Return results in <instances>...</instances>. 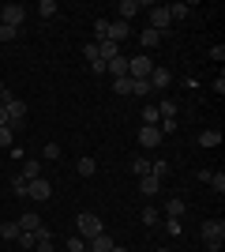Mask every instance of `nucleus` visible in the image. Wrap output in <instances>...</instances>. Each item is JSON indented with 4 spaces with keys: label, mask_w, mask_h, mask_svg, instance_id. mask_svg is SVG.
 Listing matches in <instances>:
<instances>
[{
    "label": "nucleus",
    "mask_w": 225,
    "mask_h": 252,
    "mask_svg": "<svg viewBox=\"0 0 225 252\" xmlns=\"http://www.w3.org/2000/svg\"><path fill=\"white\" fill-rule=\"evenodd\" d=\"M158 226L169 233V237H180V233H184V222H180V219H161Z\"/></svg>",
    "instance_id": "nucleus-21"
},
{
    "label": "nucleus",
    "mask_w": 225,
    "mask_h": 252,
    "mask_svg": "<svg viewBox=\"0 0 225 252\" xmlns=\"http://www.w3.org/2000/svg\"><path fill=\"white\" fill-rule=\"evenodd\" d=\"M0 147H11V128L0 125Z\"/></svg>",
    "instance_id": "nucleus-39"
},
{
    "label": "nucleus",
    "mask_w": 225,
    "mask_h": 252,
    "mask_svg": "<svg viewBox=\"0 0 225 252\" xmlns=\"http://www.w3.org/2000/svg\"><path fill=\"white\" fill-rule=\"evenodd\" d=\"M143 125H154V128L161 125V113H158V105H154V102L143 105Z\"/></svg>",
    "instance_id": "nucleus-19"
},
{
    "label": "nucleus",
    "mask_w": 225,
    "mask_h": 252,
    "mask_svg": "<svg viewBox=\"0 0 225 252\" xmlns=\"http://www.w3.org/2000/svg\"><path fill=\"white\" fill-rule=\"evenodd\" d=\"M165 11H169V19L176 23V19H188V11H192V8H188V4H165Z\"/></svg>",
    "instance_id": "nucleus-24"
},
{
    "label": "nucleus",
    "mask_w": 225,
    "mask_h": 252,
    "mask_svg": "<svg viewBox=\"0 0 225 252\" xmlns=\"http://www.w3.org/2000/svg\"><path fill=\"white\" fill-rule=\"evenodd\" d=\"M83 57H86L90 64H94V61H101V57H98V45H94V42H86V45H83Z\"/></svg>",
    "instance_id": "nucleus-37"
},
{
    "label": "nucleus",
    "mask_w": 225,
    "mask_h": 252,
    "mask_svg": "<svg viewBox=\"0 0 225 252\" xmlns=\"http://www.w3.org/2000/svg\"><path fill=\"white\" fill-rule=\"evenodd\" d=\"M143 8H150V0H120V4H117V11H120V19H124V23H131V15L143 11Z\"/></svg>",
    "instance_id": "nucleus-11"
},
{
    "label": "nucleus",
    "mask_w": 225,
    "mask_h": 252,
    "mask_svg": "<svg viewBox=\"0 0 225 252\" xmlns=\"http://www.w3.org/2000/svg\"><path fill=\"white\" fill-rule=\"evenodd\" d=\"M56 11H60V8H56V0H42V4H38V15H42V19H53Z\"/></svg>",
    "instance_id": "nucleus-26"
},
{
    "label": "nucleus",
    "mask_w": 225,
    "mask_h": 252,
    "mask_svg": "<svg viewBox=\"0 0 225 252\" xmlns=\"http://www.w3.org/2000/svg\"><path fill=\"white\" fill-rule=\"evenodd\" d=\"M139 192L147 196V200H150V196H158V192H161V181L147 173V177H139Z\"/></svg>",
    "instance_id": "nucleus-15"
},
{
    "label": "nucleus",
    "mask_w": 225,
    "mask_h": 252,
    "mask_svg": "<svg viewBox=\"0 0 225 252\" xmlns=\"http://www.w3.org/2000/svg\"><path fill=\"white\" fill-rule=\"evenodd\" d=\"M158 113H161V121H165V117H176V102H158Z\"/></svg>",
    "instance_id": "nucleus-33"
},
{
    "label": "nucleus",
    "mask_w": 225,
    "mask_h": 252,
    "mask_svg": "<svg viewBox=\"0 0 225 252\" xmlns=\"http://www.w3.org/2000/svg\"><path fill=\"white\" fill-rule=\"evenodd\" d=\"M210 189L222 196V192H225V173H210Z\"/></svg>",
    "instance_id": "nucleus-34"
},
{
    "label": "nucleus",
    "mask_w": 225,
    "mask_h": 252,
    "mask_svg": "<svg viewBox=\"0 0 225 252\" xmlns=\"http://www.w3.org/2000/svg\"><path fill=\"white\" fill-rule=\"evenodd\" d=\"M15 38H19V31H15V27H4V23H0V42H15Z\"/></svg>",
    "instance_id": "nucleus-35"
},
{
    "label": "nucleus",
    "mask_w": 225,
    "mask_h": 252,
    "mask_svg": "<svg viewBox=\"0 0 225 252\" xmlns=\"http://www.w3.org/2000/svg\"><path fill=\"white\" fill-rule=\"evenodd\" d=\"M113 252H128V249H124V245H113Z\"/></svg>",
    "instance_id": "nucleus-43"
},
{
    "label": "nucleus",
    "mask_w": 225,
    "mask_h": 252,
    "mask_svg": "<svg viewBox=\"0 0 225 252\" xmlns=\"http://www.w3.org/2000/svg\"><path fill=\"white\" fill-rule=\"evenodd\" d=\"M38 226H42V219H38L34 211H26V215H23V219H19V230H23V233H34V230H38Z\"/></svg>",
    "instance_id": "nucleus-20"
},
{
    "label": "nucleus",
    "mask_w": 225,
    "mask_h": 252,
    "mask_svg": "<svg viewBox=\"0 0 225 252\" xmlns=\"http://www.w3.org/2000/svg\"><path fill=\"white\" fill-rule=\"evenodd\" d=\"M11 192H15V196H26V177H11Z\"/></svg>",
    "instance_id": "nucleus-32"
},
{
    "label": "nucleus",
    "mask_w": 225,
    "mask_h": 252,
    "mask_svg": "<svg viewBox=\"0 0 225 252\" xmlns=\"http://www.w3.org/2000/svg\"><path fill=\"white\" fill-rule=\"evenodd\" d=\"M158 42H161V34H158V31H150V27L139 34V45H143V49H154Z\"/></svg>",
    "instance_id": "nucleus-22"
},
{
    "label": "nucleus",
    "mask_w": 225,
    "mask_h": 252,
    "mask_svg": "<svg viewBox=\"0 0 225 252\" xmlns=\"http://www.w3.org/2000/svg\"><path fill=\"white\" fill-rule=\"evenodd\" d=\"M98 45V57H101V61H113V57H120V45L117 42H109V38H105V42H94Z\"/></svg>",
    "instance_id": "nucleus-17"
},
{
    "label": "nucleus",
    "mask_w": 225,
    "mask_h": 252,
    "mask_svg": "<svg viewBox=\"0 0 225 252\" xmlns=\"http://www.w3.org/2000/svg\"><path fill=\"white\" fill-rule=\"evenodd\" d=\"M131 94H135V98H150L154 91H150V83H147V79H131Z\"/></svg>",
    "instance_id": "nucleus-25"
},
{
    "label": "nucleus",
    "mask_w": 225,
    "mask_h": 252,
    "mask_svg": "<svg viewBox=\"0 0 225 252\" xmlns=\"http://www.w3.org/2000/svg\"><path fill=\"white\" fill-rule=\"evenodd\" d=\"M131 169H135L139 177H147V173H150V162H147V158H135V162H131Z\"/></svg>",
    "instance_id": "nucleus-36"
},
{
    "label": "nucleus",
    "mask_w": 225,
    "mask_h": 252,
    "mask_svg": "<svg viewBox=\"0 0 225 252\" xmlns=\"http://www.w3.org/2000/svg\"><path fill=\"white\" fill-rule=\"evenodd\" d=\"M68 252H86V241L83 237H68Z\"/></svg>",
    "instance_id": "nucleus-38"
},
{
    "label": "nucleus",
    "mask_w": 225,
    "mask_h": 252,
    "mask_svg": "<svg viewBox=\"0 0 225 252\" xmlns=\"http://www.w3.org/2000/svg\"><path fill=\"white\" fill-rule=\"evenodd\" d=\"M19 222H4V226H0V237H4V241H19Z\"/></svg>",
    "instance_id": "nucleus-23"
},
{
    "label": "nucleus",
    "mask_w": 225,
    "mask_h": 252,
    "mask_svg": "<svg viewBox=\"0 0 225 252\" xmlns=\"http://www.w3.org/2000/svg\"><path fill=\"white\" fill-rule=\"evenodd\" d=\"M199 237L206 241V252H222V241H225V222L222 219H210L199 226Z\"/></svg>",
    "instance_id": "nucleus-2"
},
{
    "label": "nucleus",
    "mask_w": 225,
    "mask_h": 252,
    "mask_svg": "<svg viewBox=\"0 0 225 252\" xmlns=\"http://www.w3.org/2000/svg\"><path fill=\"white\" fill-rule=\"evenodd\" d=\"M23 19H26V8H23V4H4V8H0V23H4V27H15V31H19Z\"/></svg>",
    "instance_id": "nucleus-6"
},
{
    "label": "nucleus",
    "mask_w": 225,
    "mask_h": 252,
    "mask_svg": "<svg viewBox=\"0 0 225 252\" xmlns=\"http://www.w3.org/2000/svg\"><path fill=\"white\" fill-rule=\"evenodd\" d=\"M34 249H38V252H56V249H53V237H49V241H38Z\"/></svg>",
    "instance_id": "nucleus-41"
},
{
    "label": "nucleus",
    "mask_w": 225,
    "mask_h": 252,
    "mask_svg": "<svg viewBox=\"0 0 225 252\" xmlns=\"http://www.w3.org/2000/svg\"><path fill=\"white\" fill-rule=\"evenodd\" d=\"M42 158H45V162H56V158H60V143H45V147H42Z\"/></svg>",
    "instance_id": "nucleus-29"
},
{
    "label": "nucleus",
    "mask_w": 225,
    "mask_h": 252,
    "mask_svg": "<svg viewBox=\"0 0 225 252\" xmlns=\"http://www.w3.org/2000/svg\"><path fill=\"white\" fill-rule=\"evenodd\" d=\"M150 72H154V61H150L147 53H139V57L128 61V75L131 79H150Z\"/></svg>",
    "instance_id": "nucleus-4"
},
{
    "label": "nucleus",
    "mask_w": 225,
    "mask_h": 252,
    "mask_svg": "<svg viewBox=\"0 0 225 252\" xmlns=\"http://www.w3.org/2000/svg\"><path fill=\"white\" fill-rule=\"evenodd\" d=\"M38 166H42V162H23V177H26V181L42 177V173H38Z\"/></svg>",
    "instance_id": "nucleus-31"
},
{
    "label": "nucleus",
    "mask_w": 225,
    "mask_h": 252,
    "mask_svg": "<svg viewBox=\"0 0 225 252\" xmlns=\"http://www.w3.org/2000/svg\"><path fill=\"white\" fill-rule=\"evenodd\" d=\"M26 196L38 200V203H45V200H53V185L45 177H34V181H26Z\"/></svg>",
    "instance_id": "nucleus-5"
},
{
    "label": "nucleus",
    "mask_w": 225,
    "mask_h": 252,
    "mask_svg": "<svg viewBox=\"0 0 225 252\" xmlns=\"http://www.w3.org/2000/svg\"><path fill=\"white\" fill-rule=\"evenodd\" d=\"M94 34H98V42H105L109 38V19H94Z\"/></svg>",
    "instance_id": "nucleus-30"
},
{
    "label": "nucleus",
    "mask_w": 225,
    "mask_h": 252,
    "mask_svg": "<svg viewBox=\"0 0 225 252\" xmlns=\"http://www.w3.org/2000/svg\"><path fill=\"white\" fill-rule=\"evenodd\" d=\"M139 219L147 222V226H158V222H161V219H158V207H154V203H147V207H143V215H139Z\"/></svg>",
    "instance_id": "nucleus-27"
},
{
    "label": "nucleus",
    "mask_w": 225,
    "mask_h": 252,
    "mask_svg": "<svg viewBox=\"0 0 225 252\" xmlns=\"http://www.w3.org/2000/svg\"><path fill=\"white\" fill-rule=\"evenodd\" d=\"M19 245H23V249H34V245H38V237H34V233H19Z\"/></svg>",
    "instance_id": "nucleus-40"
},
{
    "label": "nucleus",
    "mask_w": 225,
    "mask_h": 252,
    "mask_svg": "<svg viewBox=\"0 0 225 252\" xmlns=\"http://www.w3.org/2000/svg\"><path fill=\"white\" fill-rule=\"evenodd\" d=\"M147 83H150V91H165V87L173 83V72H169V68H158V64H154V72H150Z\"/></svg>",
    "instance_id": "nucleus-10"
},
{
    "label": "nucleus",
    "mask_w": 225,
    "mask_h": 252,
    "mask_svg": "<svg viewBox=\"0 0 225 252\" xmlns=\"http://www.w3.org/2000/svg\"><path fill=\"white\" fill-rule=\"evenodd\" d=\"M0 102H4V109H8V128H11V132L26 125V102H19V98L8 94V91H4V98H0Z\"/></svg>",
    "instance_id": "nucleus-3"
},
{
    "label": "nucleus",
    "mask_w": 225,
    "mask_h": 252,
    "mask_svg": "<svg viewBox=\"0 0 225 252\" xmlns=\"http://www.w3.org/2000/svg\"><path fill=\"white\" fill-rule=\"evenodd\" d=\"M128 38H131V23H124V19H113V23H109V42H128Z\"/></svg>",
    "instance_id": "nucleus-9"
},
{
    "label": "nucleus",
    "mask_w": 225,
    "mask_h": 252,
    "mask_svg": "<svg viewBox=\"0 0 225 252\" xmlns=\"http://www.w3.org/2000/svg\"><path fill=\"white\" fill-rule=\"evenodd\" d=\"M210 57H214V61L222 64V61H225V45H214V49H210Z\"/></svg>",
    "instance_id": "nucleus-42"
},
{
    "label": "nucleus",
    "mask_w": 225,
    "mask_h": 252,
    "mask_svg": "<svg viewBox=\"0 0 225 252\" xmlns=\"http://www.w3.org/2000/svg\"><path fill=\"white\" fill-rule=\"evenodd\" d=\"M169 27H173V19H169V11H165V4H150V31L165 34Z\"/></svg>",
    "instance_id": "nucleus-7"
},
{
    "label": "nucleus",
    "mask_w": 225,
    "mask_h": 252,
    "mask_svg": "<svg viewBox=\"0 0 225 252\" xmlns=\"http://www.w3.org/2000/svg\"><path fill=\"white\" fill-rule=\"evenodd\" d=\"M199 147H206V151H214V147H222V132L218 128H206V132H199V139H195Z\"/></svg>",
    "instance_id": "nucleus-13"
},
{
    "label": "nucleus",
    "mask_w": 225,
    "mask_h": 252,
    "mask_svg": "<svg viewBox=\"0 0 225 252\" xmlns=\"http://www.w3.org/2000/svg\"><path fill=\"white\" fill-rule=\"evenodd\" d=\"M113 91H117V94H131V75H120V79H113Z\"/></svg>",
    "instance_id": "nucleus-28"
},
{
    "label": "nucleus",
    "mask_w": 225,
    "mask_h": 252,
    "mask_svg": "<svg viewBox=\"0 0 225 252\" xmlns=\"http://www.w3.org/2000/svg\"><path fill=\"white\" fill-rule=\"evenodd\" d=\"M113 237H109V233H98L94 241H86V252H113Z\"/></svg>",
    "instance_id": "nucleus-14"
},
{
    "label": "nucleus",
    "mask_w": 225,
    "mask_h": 252,
    "mask_svg": "<svg viewBox=\"0 0 225 252\" xmlns=\"http://www.w3.org/2000/svg\"><path fill=\"white\" fill-rule=\"evenodd\" d=\"M75 169H79V177H94V173H98V162L90 155H83L79 162H75Z\"/></svg>",
    "instance_id": "nucleus-18"
},
{
    "label": "nucleus",
    "mask_w": 225,
    "mask_h": 252,
    "mask_svg": "<svg viewBox=\"0 0 225 252\" xmlns=\"http://www.w3.org/2000/svg\"><path fill=\"white\" fill-rule=\"evenodd\" d=\"M4 91H8V87H4V79H0V98H4Z\"/></svg>",
    "instance_id": "nucleus-44"
},
{
    "label": "nucleus",
    "mask_w": 225,
    "mask_h": 252,
    "mask_svg": "<svg viewBox=\"0 0 225 252\" xmlns=\"http://www.w3.org/2000/svg\"><path fill=\"white\" fill-rule=\"evenodd\" d=\"M75 237H83V241H94L98 233H105V222L98 219L94 211H83V215H79V219H75Z\"/></svg>",
    "instance_id": "nucleus-1"
},
{
    "label": "nucleus",
    "mask_w": 225,
    "mask_h": 252,
    "mask_svg": "<svg viewBox=\"0 0 225 252\" xmlns=\"http://www.w3.org/2000/svg\"><path fill=\"white\" fill-rule=\"evenodd\" d=\"M165 219H184V200L180 196H169V200H165Z\"/></svg>",
    "instance_id": "nucleus-16"
},
{
    "label": "nucleus",
    "mask_w": 225,
    "mask_h": 252,
    "mask_svg": "<svg viewBox=\"0 0 225 252\" xmlns=\"http://www.w3.org/2000/svg\"><path fill=\"white\" fill-rule=\"evenodd\" d=\"M105 75H113V79H120V75H128V57L120 53V57L105 61Z\"/></svg>",
    "instance_id": "nucleus-12"
},
{
    "label": "nucleus",
    "mask_w": 225,
    "mask_h": 252,
    "mask_svg": "<svg viewBox=\"0 0 225 252\" xmlns=\"http://www.w3.org/2000/svg\"><path fill=\"white\" fill-rule=\"evenodd\" d=\"M161 139H165V136H161V132H158V128H154V125H143V128H139V147L154 151V147H158V143H161Z\"/></svg>",
    "instance_id": "nucleus-8"
}]
</instances>
